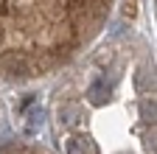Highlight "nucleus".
I'll use <instances>...</instances> for the list:
<instances>
[{
	"label": "nucleus",
	"instance_id": "3",
	"mask_svg": "<svg viewBox=\"0 0 157 154\" xmlns=\"http://www.w3.org/2000/svg\"><path fill=\"white\" fill-rule=\"evenodd\" d=\"M87 98H90V104H95V107H98V104H104V101H107V87H104L101 81L93 84V87L87 90Z\"/></svg>",
	"mask_w": 157,
	"mask_h": 154
},
{
	"label": "nucleus",
	"instance_id": "2",
	"mask_svg": "<svg viewBox=\"0 0 157 154\" xmlns=\"http://www.w3.org/2000/svg\"><path fill=\"white\" fill-rule=\"evenodd\" d=\"M67 154H93V146L87 137H82V134H76V137L67 140Z\"/></svg>",
	"mask_w": 157,
	"mask_h": 154
},
{
	"label": "nucleus",
	"instance_id": "5",
	"mask_svg": "<svg viewBox=\"0 0 157 154\" xmlns=\"http://www.w3.org/2000/svg\"><path fill=\"white\" fill-rule=\"evenodd\" d=\"M42 123V109H34L28 115V132H36V126Z\"/></svg>",
	"mask_w": 157,
	"mask_h": 154
},
{
	"label": "nucleus",
	"instance_id": "1",
	"mask_svg": "<svg viewBox=\"0 0 157 154\" xmlns=\"http://www.w3.org/2000/svg\"><path fill=\"white\" fill-rule=\"evenodd\" d=\"M109 0H0V70L36 76L101 28Z\"/></svg>",
	"mask_w": 157,
	"mask_h": 154
},
{
	"label": "nucleus",
	"instance_id": "4",
	"mask_svg": "<svg viewBox=\"0 0 157 154\" xmlns=\"http://www.w3.org/2000/svg\"><path fill=\"white\" fill-rule=\"evenodd\" d=\"M59 118H62L65 123H76V121H78V107H76V104L62 107V109H59Z\"/></svg>",
	"mask_w": 157,
	"mask_h": 154
}]
</instances>
